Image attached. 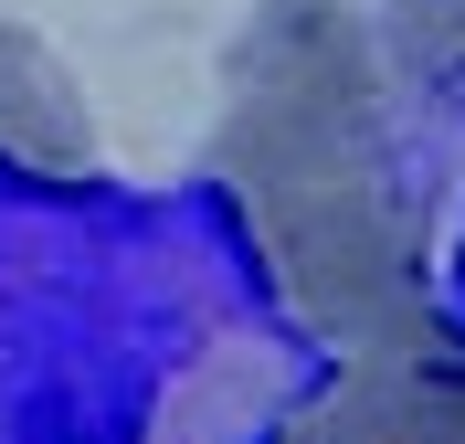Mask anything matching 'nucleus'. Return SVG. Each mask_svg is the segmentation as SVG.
<instances>
[{
  "mask_svg": "<svg viewBox=\"0 0 465 444\" xmlns=\"http://www.w3.org/2000/svg\"><path fill=\"white\" fill-rule=\"evenodd\" d=\"M223 74L232 95H381V43L339 0H264Z\"/></svg>",
  "mask_w": 465,
  "mask_h": 444,
  "instance_id": "obj_3",
  "label": "nucleus"
},
{
  "mask_svg": "<svg viewBox=\"0 0 465 444\" xmlns=\"http://www.w3.org/2000/svg\"><path fill=\"white\" fill-rule=\"evenodd\" d=\"M254 233L286 275V296L328 339L349 350H423L434 286H423V222H412L391 170H349V180H307V191H264Z\"/></svg>",
  "mask_w": 465,
  "mask_h": 444,
  "instance_id": "obj_1",
  "label": "nucleus"
},
{
  "mask_svg": "<svg viewBox=\"0 0 465 444\" xmlns=\"http://www.w3.org/2000/svg\"><path fill=\"white\" fill-rule=\"evenodd\" d=\"M0 159L43 170V180L95 170V117L74 95V74H64V54L32 22H0Z\"/></svg>",
  "mask_w": 465,
  "mask_h": 444,
  "instance_id": "obj_4",
  "label": "nucleus"
},
{
  "mask_svg": "<svg viewBox=\"0 0 465 444\" xmlns=\"http://www.w3.org/2000/svg\"><path fill=\"white\" fill-rule=\"evenodd\" d=\"M328 444H465V370L381 350L371 381L328 413Z\"/></svg>",
  "mask_w": 465,
  "mask_h": 444,
  "instance_id": "obj_5",
  "label": "nucleus"
},
{
  "mask_svg": "<svg viewBox=\"0 0 465 444\" xmlns=\"http://www.w3.org/2000/svg\"><path fill=\"white\" fill-rule=\"evenodd\" d=\"M212 170L243 202H264V191H307V180L391 170V127H381V95H232Z\"/></svg>",
  "mask_w": 465,
  "mask_h": 444,
  "instance_id": "obj_2",
  "label": "nucleus"
},
{
  "mask_svg": "<svg viewBox=\"0 0 465 444\" xmlns=\"http://www.w3.org/2000/svg\"><path fill=\"white\" fill-rule=\"evenodd\" d=\"M381 54L402 64L412 85L434 95H465V0H381Z\"/></svg>",
  "mask_w": 465,
  "mask_h": 444,
  "instance_id": "obj_6",
  "label": "nucleus"
}]
</instances>
